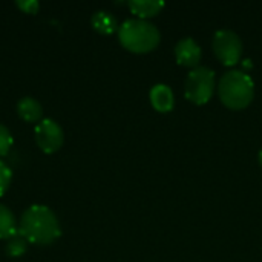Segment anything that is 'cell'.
I'll list each match as a JSON object with an SVG mask.
<instances>
[{"instance_id": "obj_14", "label": "cell", "mask_w": 262, "mask_h": 262, "mask_svg": "<svg viewBox=\"0 0 262 262\" xmlns=\"http://www.w3.org/2000/svg\"><path fill=\"white\" fill-rule=\"evenodd\" d=\"M11 146H12V135H11L9 129L0 123V157L8 155Z\"/></svg>"}, {"instance_id": "obj_7", "label": "cell", "mask_w": 262, "mask_h": 262, "mask_svg": "<svg viewBox=\"0 0 262 262\" xmlns=\"http://www.w3.org/2000/svg\"><path fill=\"white\" fill-rule=\"evenodd\" d=\"M175 55L180 64L193 68L201 60V49L196 45V41L190 37H186L180 40L175 46Z\"/></svg>"}, {"instance_id": "obj_5", "label": "cell", "mask_w": 262, "mask_h": 262, "mask_svg": "<svg viewBox=\"0 0 262 262\" xmlns=\"http://www.w3.org/2000/svg\"><path fill=\"white\" fill-rule=\"evenodd\" d=\"M213 51L226 66H233L239 61L243 43L238 34L229 29H221L213 37Z\"/></svg>"}, {"instance_id": "obj_9", "label": "cell", "mask_w": 262, "mask_h": 262, "mask_svg": "<svg viewBox=\"0 0 262 262\" xmlns=\"http://www.w3.org/2000/svg\"><path fill=\"white\" fill-rule=\"evenodd\" d=\"M17 112L20 115V118H23L28 123H34L38 121L43 115V107L41 104L32 98V97H23L18 100L17 103Z\"/></svg>"}, {"instance_id": "obj_12", "label": "cell", "mask_w": 262, "mask_h": 262, "mask_svg": "<svg viewBox=\"0 0 262 262\" xmlns=\"http://www.w3.org/2000/svg\"><path fill=\"white\" fill-rule=\"evenodd\" d=\"M92 26L101 34H112L117 29V18L107 11H97L92 15Z\"/></svg>"}, {"instance_id": "obj_11", "label": "cell", "mask_w": 262, "mask_h": 262, "mask_svg": "<svg viewBox=\"0 0 262 262\" xmlns=\"http://www.w3.org/2000/svg\"><path fill=\"white\" fill-rule=\"evenodd\" d=\"M164 6L163 2L158 0H132L129 2V8L134 14L140 15V18L152 17L160 12V9Z\"/></svg>"}, {"instance_id": "obj_2", "label": "cell", "mask_w": 262, "mask_h": 262, "mask_svg": "<svg viewBox=\"0 0 262 262\" xmlns=\"http://www.w3.org/2000/svg\"><path fill=\"white\" fill-rule=\"evenodd\" d=\"M120 43L132 52H149L160 43V32L155 25L143 18L126 20L118 29Z\"/></svg>"}, {"instance_id": "obj_17", "label": "cell", "mask_w": 262, "mask_h": 262, "mask_svg": "<svg viewBox=\"0 0 262 262\" xmlns=\"http://www.w3.org/2000/svg\"><path fill=\"white\" fill-rule=\"evenodd\" d=\"M259 164H261V166H262V150H261V152H259Z\"/></svg>"}, {"instance_id": "obj_10", "label": "cell", "mask_w": 262, "mask_h": 262, "mask_svg": "<svg viewBox=\"0 0 262 262\" xmlns=\"http://www.w3.org/2000/svg\"><path fill=\"white\" fill-rule=\"evenodd\" d=\"M18 233L17 221L12 215V212L0 204V239H11Z\"/></svg>"}, {"instance_id": "obj_4", "label": "cell", "mask_w": 262, "mask_h": 262, "mask_svg": "<svg viewBox=\"0 0 262 262\" xmlns=\"http://www.w3.org/2000/svg\"><path fill=\"white\" fill-rule=\"evenodd\" d=\"M215 72L206 66H196L186 78V97L195 104H204L213 94Z\"/></svg>"}, {"instance_id": "obj_1", "label": "cell", "mask_w": 262, "mask_h": 262, "mask_svg": "<svg viewBox=\"0 0 262 262\" xmlns=\"http://www.w3.org/2000/svg\"><path fill=\"white\" fill-rule=\"evenodd\" d=\"M18 232L28 243L40 246L51 244L61 235L60 223L55 213L41 204H35L26 209V212L21 215Z\"/></svg>"}, {"instance_id": "obj_15", "label": "cell", "mask_w": 262, "mask_h": 262, "mask_svg": "<svg viewBox=\"0 0 262 262\" xmlns=\"http://www.w3.org/2000/svg\"><path fill=\"white\" fill-rule=\"evenodd\" d=\"M11 177H12L11 169L8 167V164H5V163L0 160V196L8 190L9 183H11Z\"/></svg>"}, {"instance_id": "obj_13", "label": "cell", "mask_w": 262, "mask_h": 262, "mask_svg": "<svg viewBox=\"0 0 262 262\" xmlns=\"http://www.w3.org/2000/svg\"><path fill=\"white\" fill-rule=\"evenodd\" d=\"M26 249H28V241L25 239L23 235H20V232H18L15 236H12L11 239H8V244H6V247H5L6 255L11 256V258H18V256H21V255L26 252Z\"/></svg>"}, {"instance_id": "obj_6", "label": "cell", "mask_w": 262, "mask_h": 262, "mask_svg": "<svg viewBox=\"0 0 262 262\" xmlns=\"http://www.w3.org/2000/svg\"><path fill=\"white\" fill-rule=\"evenodd\" d=\"M34 137H35L38 147L45 154L57 152L63 146V140H64L63 129L52 118L41 120L34 129Z\"/></svg>"}, {"instance_id": "obj_3", "label": "cell", "mask_w": 262, "mask_h": 262, "mask_svg": "<svg viewBox=\"0 0 262 262\" xmlns=\"http://www.w3.org/2000/svg\"><path fill=\"white\" fill-rule=\"evenodd\" d=\"M255 94L253 80L241 71L227 72L220 81L221 101L230 109H243L250 104Z\"/></svg>"}, {"instance_id": "obj_16", "label": "cell", "mask_w": 262, "mask_h": 262, "mask_svg": "<svg viewBox=\"0 0 262 262\" xmlns=\"http://www.w3.org/2000/svg\"><path fill=\"white\" fill-rule=\"evenodd\" d=\"M17 6L23 11V12H28V14H37L40 5L37 0H17Z\"/></svg>"}, {"instance_id": "obj_8", "label": "cell", "mask_w": 262, "mask_h": 262, "mask_svg": "<svg viewBox=\"0 0 262 262\" xmlns=\"http://www.w3.org/2000/svg\"><path fill=\"white\" fill-rule=\"evenodd\" d=\"M150 103L158 112H169L173 109V94L166 84H155L150 91Z\"/></svg>"}]
</instances>
